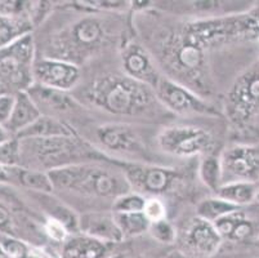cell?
<instances>
[{"instance_id": "obj_1", "label": "cell", "mask_w": 259, "mask_h": 258, "mask_svg": "<svg viewBox=\"0 0 259 258\" xmlns=\"http://www.w3.org/2000/svg\"><path fill=\"white\" fill-rule=\"evenodd\" d=\"M53 191L62 195H72L80 199L108 200L132 191L121 168H115L100 162H88L70 165L49 172Z\"/></svg>"}, {"instance_id": "obj_2", "label": "cell", "mask_w": 259, "mask_h": 258, "mask_svg": "<svg viewBox=\"0 0 259 258\" xmlns=\"http://www.w3.org/2000/svg\"><path fill=\"white\" fill-rule=\"evenodd\" d=\"M20 143V167L46 173L81 163L101 162L105 158L103 154L94 150L76 134L51 138H22Z\"/></svg>"}, {"instance_id": "obj_3", "label": "cell", "mask_w": 259, "mask_h": 258, "mask_svg": "<svg viewBox=\"0 0 259 258\" xmlns=\"http://www.w3.org/2000/svg\"><path fill=\"white\" fill-rule=\"evenodd\" d=\"M88 99L94 106L117 117H140L151 113L157 101L150 87L125 75L96 80L88 89Z\"/></svg>"}, {"instance_id": "obj_4", "label": "cell", "mask_w": 259, "mask_h": 258, "mask_svg": "<svg viewBox=\"0 0 259 258\" xmlns=\"http://www.w3.org/2000/svg\"><path fill=\"white\" fill-rule=\"evenodd\" d=\"M110 39L108 26L97 16H85L75 21L62 34L56 36L49 58L67 61L77 66V62L93 56Z\"/></svg>"}, {"instance_id": "obj_5", "label": "cell", "mask_w": 259, "mask_h": 258, "mask_svg": "<svg viewBox=\"0 0 259 258\" xmlns=\"http://www.w3.org/2000/svg\"><path fill=\"white\" fill-rule=\"evenodd\" d=\"M34 61L35 42L31 34L0 49V84L16 92L27 91L34 84Z\"/></svg>"}, {"instance_id": "obj_6", "label": "cell", "mask_w": 259, "mask_h": 258, "mask_svg": "<svg viewBox=\"0 0 259 258\" xmlns=\"http://www.w3.org/2000/svg\"><path fill=\"white\" fill-rule=\"evenodd\" d=\"M157 146L162 153L176 158L211 155L215 139L210 131L197 125L177 124L164 128L157 136Z\"/></svg>"}, {"instance_id": "obj_7", "label": "cell", "mask_w": 259, "mask_h": 258, "mask_svg": "<svg viewBox=\"0 0 259 258\" xmlns=\"http://www.w3.org/2000/svg\"><path fill=\"white\" fill-rule=\"evenodd\" d=\"M121 169L129 182L132 191L145 198H161L174 193L182 186V174L177 169L150 164H121Z\"/></svg>"}, {"instance_id": "obj_8", "label": "cell", "mask_w": 259, "mask_h": 258, "mask_svg": "<svg viewBox=\"0 0 259 258\" xmlns=\"http://www.w3.org/2000/svg\"><path fill=\"white\" fill-rule=\"evenodd\" d=\"M223 240L211 222L191 217L177 230V252L183 258H210L220 250Z\"/></svg>"}, {"instance_id": "obj_9", "label": "cell", "mask_w": 259, "mask_h": 258, "mask_svg": "<svg viewBox=\"0 0 259 258\" xmlns=\"http://www.w3.org/2000/svg\"><path fill=\"white\" fill-rule=\"evenodd\" d=\"M152 91L157 101L166 110L177 115L191 117V115L215 114L213 107H210L209 103L204 101L201 97L197 96L196 92L170 78L160 77Z\"/></svg>"}, {"instance_id": "obj_10", "label": "cell", "mask_w": 259, "mask_h": 258, "mask_svg": "<svg viewBox=\"0 0 259 258\" xmlns=\"http://www.w3.org/2000/svg\"><path fill=\"white\" fill-rule=\"evenodd\" d=\"M220 163L222 185L259 181V145L230 146L220 156Z\"/></svg>"}, {"instance_id": "obj_11", "label": "cell", "mask_w": 259, "mask_h": 258, "mask_svg": "<svg viewBox=\"0 0 259 258\" xmlns=\"http://www.w3.org/2000/svg\"><path fill=\"white\" fill-rule=\"evenodd\" d=\"M228 117L246 122L259 110V63L236 80L226 98Z\"/></svg>"}, {"instance_id": "obj_12", "label": "cell", "mask_w": 259, "mask_h": 258, "mask_svg": "<svg viewBox=\"0 0 259 258\" xmlns=\"http://www.w3.org/2000/svg\"><path fill=\"white\" fill-rule=\"evenodd\" d=\"M96 134L101 146L115 154L141 158L148 153L145 138L133 125L110 123L97 128Z\"/></svg>"}, {"instance_id": "obj_13", "label": "cell", "mask_w": 259, "mask_h": 258, "mask_svg": "<svg viewBox=\"0 0 259 258\" xmlns=\"http://www.w3.org/2000/svg\"><path fill=\"white\" fill-rule=\"evenodd\" d=\"M32 78L35 84L54 91L67 92L79 83L80 68L67 61L43 57L34 61Z\"/></svg>"}, {"instance_id": "obj_14", "label": "cell", "mask_w": 259, "mask_h": 258, "mask_svg": "<svg viewBox=\"0 0 259 258\" xmlns=\"http://www.w3.org/2000/svg\"><path fill=\"white\" fill-rule=\"evenodd\" d=\"M121 63L125 77L142 83L151 89H154L157 80L160 79L159 71L152 57L137 43L132 42L122 47Z\"/></svg>"}, {"instance_id": "obj_15", "label": "cell", "mask_w": 259, "mask_h": 258, "mask_svg": "<svg viewBox=\"0 0 259 258\" xmlns=\"http://www.w3.org/2000/svg\"><path fill=\"white\" fill-rule=\"evenodd\" d=\"M79 233L108 244H121L124 241L112 212L92 210L83 213V216L79 217Z\"/></svg>"}, {"instance_id": "obj_16", "label": "cell", "mask_w": 259, "mask_h": 258, "mask_svg": "<svg viewBox=\"0 0 259 258\" xmlns=\"http://www.w3.org/2000/svg\"><path fill=\"white\" fill-rule=\"evenodd\" d=\"M117 244H108L84 234H72L61 244L60 258H114Z\"/></svg>"}, {"instance_id": "obj_17", "label": "cell", "mask_w": 259, "mask_h": 258, "mask_svg": "<svg viewBox=\"0 0 259 258\" xmlns=\"http://www.w3.org/2000/svg\"><path fill=\"white\" fill-rule=\"evenodd\" d=\"M40 117H41V113L30 94L26 91L16 92L11 117L3 127L12 136L17 137L21 132L29 128Z\"/></svg>"}, {"instance_id": "obj_18", "label": "cell", "mask_w": 259, "mask_h": 258, "mask_svg": "<svg viewBox=\"0 0 259 258\" xmlns=\"http://www.w3.org/2000/svg\"><path fill=\"white\" fill-rule=\"evenodd\" d=\"M214 227L218 231L222 240L242 241L254 234L253 222L246 218L241 208L214 222Z\"/></svg>"}, {"instance_id": "obj_19", "label": "cell", "mask_w": 259, "mask_h": 258, "mask_svg": "<svg viewBox=\"0 0 259 258\" xmlns=\"http://www.w3.org/2000/svg\"><path fill=\"white\" fill-rule=\"evenodd\" d=\"M74 134L75 132L72 131L71 127L62 120L51 115H41L36 122L21 132L17 138H51V137L74 136Z\"/></svg>"}, {"instance_id": "obj_20", "label": "cell", "mask_w": 259, "mask_h": 258, "mask_svg": "<svg viewBox=\"0 0 259 258\" xmlns=\"http://www.w3.org/2000/svg\"><path fill=\"white\" fill-rule=\"evenodd\" d=\"M34 23L30 16H6L0 14V49L11 46L21 38L30 35Z\"/></svg>"}, {"instance_id": "obj_21", "label": "cell", "mask_w": 259, "mask_h": 258, "mask_svg": "<svg viewBox=\"0 0 259 258\" xmlns=\"http://www.w3.org/2000/svg\"><path fill=\"white\" fill-rule=\"evenodd\" d=\"M12 183L21 185L25 189L34 191V193H53V185H52L49 174L46 172H40V170L29 169V168H12Z\"/></svg>"}, {"instance_id": "obj_22", "label": "cell", "mask_w": 259, "mask_h": 258, "mask_svg": "<svg viewBox=\"0 0 259 258\" xmlns=\"http://www.w3.org/2000/svg\"><path fill=\"white\" fill-rule=\"evenodd\" d=\"M214 195L241 208L242 205L249 204L256 198L258 186L251 182H231L222 185Z\"/></svg>"}, {"instance_id": "obj_23", "label": "cell", "mask_w": 259, "mask_h": 258, "mask_svg": "<svg viewBox=\"0 0 259 258\" xmlns=\"http://www.w3.org/2000/svg\"><path fill=\"white\" fill-rule=\"evenodd\" d=\"M115 222L119 227L124 241L129 239H136L147 234L150 221L146 218L143 212L138 213H114Z\"/></svg>"}, {"instance_id": "obj_24", "label": "cell", "mask_w": 259, "mask_h": 258, "mask_svg": "<svg viewBox=\"0 0 259 258\" xmlns=\"http://www.w3.org/2000/svg\"><path fill=\"white\" fill-rule=\"evenodd\" d=\"M240 207L237 205L231 204V203L226 202L223 199L218 198V196H211V198L202 199L201 202L197 204L196 207V216L200 218L205 219V221L214 224L220 218L225 217L228 213H232L235 210L239 209Z\"/></svg>"}, {"instance_id": "obj_25", "label": "cell", "mask_w": 259, "mask_h": 258, "mask_svg": "<svg viewBox=\"0 0 259 258\" xmlns=\"http://www.w3.org/2000/svg\"><path fill=\"white\" fill-rule=\"evenodd\" d=\"M199 176L202 183L214 194L222 185V174H221L220 158L211 155H205L199 165Z\"/></svg>"}, {"instance_id": "obj_26", "label": "cell", "mask_w": 259, "mask_h": 258, "mask_svg": "<svg viewBox=\"0 0 259 258\" xmlns=\"http://www.w3.org/2000/svg\"><path fill=\"white\" fill-rule=\"evenodd\" d=\"M147 234L150 238L159 245H173L176 244L177 229L168 219L151 222L148 226Z\"/></svg>"}, {"instance_id": "obj_27", "label": "cell", "mask_w": 259, "mask_h": 258, "mask_svg": "<svg viewBox=\"0 0 259 258\" xmlns=\"http://www.w3.org/2000/svg\"><path fill=\"white\" fill-rule=\"evenodd\" d=\"M146 198L134 191L124 194L115 199L111 205V212L114 213H138L143 212Z\"/></svg>"}, {"instance_id": "obj_28", "label": "cell", "mask_w": 259, "mask_h": 258, "mask_svg": "<svg viewBox=\"0 0 259 258\" xmlns=\"http://www.w3.org/2000/svg\"><path fill=\"white\" fill-rule=\"evenodd\" d=\"M21 143L17 137H12L0 145V165L6 168L20 167Z\"/></svg>"}, {"instance_id": "obj_29", "label": "cell", "mask_w": 259, "mask_h": 258, "mask_svg": "<svg viewBox=\"0 0 259 258\" xmlns=\"http://www.w3.org/2000/svg\"><path fill=\"white\" fill-rule=\"evenodd\" d=\"M43 233L54 244H62L71 235L65 225L51 217H47L43 222Z\"/></svg>"}, {"instance_id": "obj_30", "label": "cell", "mask_w": 259, "mask_h": 258, "mask_svg": "<svg viewBox=\"0 0 259 258\" xmlns=\"http://www.w3.org/2000/svg\"><path fill=\"white\" fill-rule=\"evenodd\" d=\"M143 214L150 221V224L160 221V219H165L168 216V208H166L165 200L161 198H156V196L146 198Z\"/></svg>"}, {"instance_id": "obj_31", "label": "cell", "mask_w": 259, "mask_h": 258, "mask_svg": "<svg viewBox=\"0 0 259 258\" xmlns=\"http://www.w3.org/2000/svg\"><path fill=\"white\" fill-rule=\"evenodd\" d=\"M16 222L13 219L11 210L6 205L0 204V233L9 236H15Z\"/></svg>"}, {"instance_id": "obj_32", "label": "cell", "mask_w": 259, "mask_h": 258, "mask_svg": "<svg viewBox=\"0 0 259 258\" xmlns=\"http://www.w3.org/2000/svg\"><path fill=\"white\" fill-rule=\"evenodd\" d=\"M84 6L85 7H91V8L98 9V11H125L126 8H129L131 6H128L129 3L126 2H84Z\"/></svg>"}, {"instance_id": "obj_33", "label": "cell", "mask_w": 259, "mask_h": 258, "mask_svg": "<svg viewBox=\"0 0 259 258\" xmlns=\"http://www.w3.org/2000/svg\"><path fill=\"white\" fill-rule=\"evenodd\" d=\"M15 103V94L6 93L0 96V125H4L9 119Z\"/></svg>"}, {"instance_id": "obj_34", "label": "cell", "mask_w": 259, "mask_h": 258, "mask_svg": "<svg viewBox=\"0 0 259 258\" xmlns=\"http://www.w3.org/2000/svg\"><path fill=\"white\" fill-rule=\"evenodd\" d=\"M21 258H60V257H58V253L48 252V250H46L44 248L34 247V245H31L29 252L26 253L25 255H22Z\"/></svg>"}, {"instance_id": "obj_35", "label": "cell", "mask_w": 259, "mask_h": 258, "mask_svg": "<svg viewBox=\"0 0 259 258\" xmlns=\"http://www.w3.org/2000/svg\"><path fill=\"white\" fill-rule=\"evenodd\" d=\"M12 168L0 165V183H12Z\"/></svg>"}, {"instance_id": "obj_36", "label": "cell", "mask_w": 259, "mask_h": 258, "mask_svg": "<svg viewBox=\"0 0 259 258\" xmlns=\"http://www.w3.org/2000/svg\"><path fill=\"white\" fill-rule=\"evenodd\" d=\"M12 137L13 136H12L8 131H7L6 128H4L3 125H0V145H2L3 142H6L7 139L12 138Z\"/></svg>"}, {"instance_id": "obj_37", "label": "cell", "mask_w": 259, "mask_h": 258, "mask_svg": "<svg viewBox=\"0 0 259 258\" xmlns=\"http://www.w3.org/2000/svg\"><path fill=\"white\" fill-rule=\"evenodd\" d=\"M114 258H164V255L160 257H150V255H140V254H133V255H114Z\"/></svg>"}, {"instance_id": "obj_38", "label": "cell", "mask_w": 259, "mask_h": 258, "mask_svg": "<svg viewBox=\"0 0 259 258\" xmlns=\"http://www.w3.org/2000/svg\"><path fill=\"white\" fill-rule=\"evenodd\" d=\"M164 258H183V257L180 254V253L177 252L176 249H174V250H170V252L166 253V254L164 255Z\"/></svg>"}, {"instance_id": "obj_39", "label": "cell", "mask_w": 259, "mask_h": 258, "mask_svg": "<svg viewBox=\"0 0 259 258\" xmlns=\"http://www.w3.org/2000/svg\"><path fill=\"white\" fill-rule=\"evenodd\" d=\"M0 258H12L11 255H9L8 253L3 249V247H2V245H0Z\"/></svg>"}]
</instances>
